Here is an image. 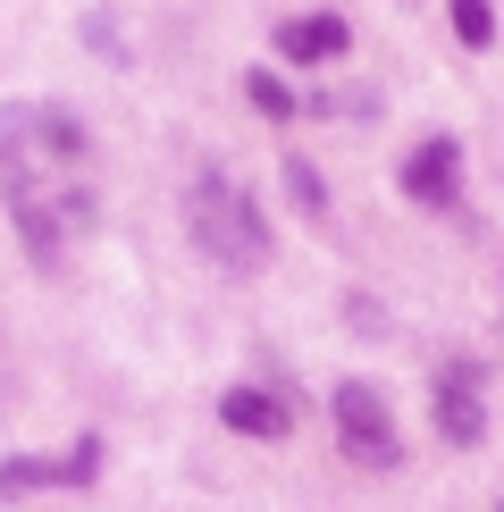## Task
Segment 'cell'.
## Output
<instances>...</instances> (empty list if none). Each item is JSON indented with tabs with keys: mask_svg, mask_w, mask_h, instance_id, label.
Returning <instances> with one entry per match:
<instances>
[{
	"mask_svg": "<svg viewBox=\"0 0 504 512\" xmlns=\"http://www.w3.org/2000/svg\"><path fill=\"white\" fill-rule=\"evenodd\" d=\"M93 143H84V118H68L59 101H17L0 110V194H26L42 185V168H76Z\"/></svg>",
	"mask_w": 504,
	"mask_h": 512,
	"instance_id": "2",
	"label": "cell"
},
{
	"mask_svg": "<svg viewBox=\"0 0 504 512\" xmlns=\"http://www.w3.org/2000/svg\"><path fill=\"white\" fill-rule=\"evenodd\" d=\"M336 445H345V462H362V471H395V462H404L387 395L362 387V378H345V387H336Z\"/></svg>",
	"mask_w": 504,
	"mask_h": 512,
	"instance_id": "3",
	"label": "cell"
},
{
	"mask_svg": "<svg viewBox=\"0 0 504 512\" xmlns=\"http://www.w3.org/2000/svg\"><path fill=\"white\" fill-rule=\"evenodd\" d=\"M219 420H227L236 437H261V445H278V437L294 429V412H286L269 387H227V395H219Z\"/></svg>",
	"mask_w": 504,
	"mask_h": 512,
	"instance_id": "6",
	"label": "cell"
},
{
	"mask_svg": "<svg viewBox=\"0 0 504 512\" xmlns=\"http://www.w3.org/2000/svg\"><path fill=\"white\" fill-rule=\"evenodd\" d=\"M244 93H252V110H261V118H294V93H286L269 68H252V76H244Z\"/></svg>",
	"mask_w": 504,
	"mask_h": 512,
	"instance_id": "10",
	"label": "cell"
},
{
	"mask_svg": "<svg viewBox=\"0 0 504 512\" xmlns=\"http://www.w3.org/2000/svg\"><path fill=\"white\" fill-rule=\"evenodd\" d=\"M286 194H294V202H303V210H311V219H320V210H328V185H320V177H311V160H286Z\"/></svg>",
	"mask_w": 504,
	"mask_h": 512,
	"instance_id": "11",
	"label": "cell"
},
{
	"mask_svg": "<svg viewBox=\"0 0 504 512\" xmlns=\"http://www.w3.org/2000/svg\"><path fill=\"white\" fill-rule=\"evenodd\" d=\"M336 51H345V17H286L278 26V59L311 68V59H336Z\"/></svg>",
	"mask_w": 504,
	"mask_h": 512,
	"instance_id": "7",
	"label": "cell"
},
{
	"mask_svg": "<svg viewBox=\"0 0 504 512\" xmlns=\"http://www.w3.org/2000/svg\"><path fill=\"white\" fill-rule=\"evenodd\" d=\"M479 429H488V412H479V370L471 361H446V370H437V437L479 445Z\"/></svg>",
	"mask_w": 504,
	"mask_h": 512,
	"instance_id": "5",
	"label": "cell"
},
{
	"mask_svg": "<svg viewBox=\"0 0 504 512\" xmlns=\"http://www.w3.org/2000/svg\"><path fill=\"white\" fill-rule=\"evenodd\" d=\"M404 194H412L420 210H454V194H462V143H454V135H429V143L404 160Z\"/></svg>",
	"mask_w": 504,
	"mask_h": 512,
	"instance_id": "4",
	"label": "cell"
},
{
	"mask_svg": "<svg viewBox=\"0 0 504 512\" xmlns=\"http://www.w3.org/2000/svg\"><path fill=\"white\" fill-rule=\"evenodd\" d=\"M454 42H471V51L496 42V9H488V0H454Z\"/></svg>",
	"mask_w": 504,
	"mask_h": 512,
	"instance_id": "9",
	"label": "cell"
},
{
	"mask_svg": "<svg viewBox=\"0 0 504 512\" xmlns=\"http://www.w3.org/2000/svg\"><path fill=\"white\" fill-rule=\"evenodd\" d=\"M34 487H59V462H34V454H9L0 462V496H34Z\"/></svg>",
	"mask_w": 504,
	"mask_h": 512,
	"instance_id": "8",
	"label": "cell"
},
{
	"mask_svg": "<svg viewBox=\"0 0 504 512\" xmlns=\"http://www.w3.org/2000/svg\"><path fill=\"white\" fill-rule=\"evenodd\" d=\"M185 227H194V244L210 252V261L236 269V277H252V269L269 261V219H261V202H252L236 177H219V168H202V177L185 185Z\"/></svg>",
	"mask_w": 504,
	"mask_h": 512,
	"instance_id": "1",
	"label": "cell"
}]
</instances>
